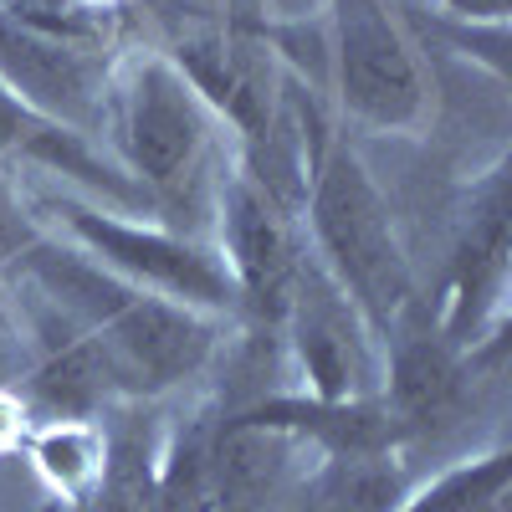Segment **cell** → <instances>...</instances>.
I'll return each instance as SVG.
<instances>
[{
	"mask_svg": "<svg viewBox=\"0 0 512 512\" xmlns=\"http://www.w3.org/2000/svg\"><path fill=\"white\" fill-rule=\"evenodd\" d=\"M456 26H507L512 0H436Z\"/></svg>",
	"mask_w": 512,
	"mask_h": 512,
	"instance_id": "e0dca14e",
	"label": "cell"
},
{
	"mask_svg": "<svg viewBox=\"0 0 512 512\" xmlns=\"http://www.w3.org/2000/svg\"><path fill=\"white\" fill-rule=\"evenodd\" d=\"M31 210L47 236L77 246L88 262L103 272L123 277L128 287H144L164 303L195 308L205 318H236V287L221 262L216 241L190 236L185 226H164L154 216H128V210H108L88 195L72 190H41L31 195Z\"/></svg>",
	"mask_w": 512,
	"mask_h": 512,
	"instance_id": "277c9868",
	"label": "cell"
},
{
	"mask_svg": "<svg viewBox=\"0 0 512 512\" xmlns=\"http://www.w3.org/2000/svg\"><path fill=\"white\" fill-rule=\"evenodd\" d=\"M67 6H72V11H113L118 0H67Z\"/></svg>",
	"mask_w": 512,
	"mask_h": 512,
	"instance_id": "d6986e66",
	"label": "cell"
},
{
	"mask_svg": "<svg viewBox=\"0 0 512 512\" xmlns=\"http://www.w3.org/2000/svg\"><path fill=\"white\" fill-rule=\"evenodd\" d=\"M103 134L118 169L149 195L159 216V210H180L210 175V164L221 159L226 123L205 108L169 52H139L113 67Z\"/></svg>",
	"mask_w": 512,
	"mask_h": 512,
	"instance_id": "3957f363",
	"label": "cell"
},
{
	"mask_svg": "<svg viewBox=\"0 0 512 512\" xmlns=\"http://www.w3.org/2000/svg\"><path fill=\"white\" fill-rule=\"evenodd\" d=\"M113 62L77 26L41 21L21 6H0V88L31 113L98 139Z\"/></svg>",
	"mask_w": 512,
	"mask_h": 512,
	"instance_id": "52a82bcc",
	"label": "cell"
},
{
	"mask_svg": "<svg viewBox=\"0 0 512 512\" xmlns=\"http://www.w3.org/2000/svg\"><path fill=\"white\" fill-rule=\"evenodd\" d=\"M507 277H512V200H507V164H492L461 216L436 303H425L436 328L461 354H482L502 344Z\"/></svg>",
	"mask_w": 512,
	"mask_h": 512,
	"instance_id": "ba28073f",
	"label": "cell"
},
{
	"mask_svg": "<svg viewBox=\"0 0 512 512\" xmlns=\"http://www.w3.org/2000/svg\"><path fill=\"white\" fill-rule=\"evenodd\" d=\"M210 241H216L221 262L231 272L236 318L277 338L308 241H303V226H297V210L282 205L267 185H256L236 164V149H231L226 175L216 180V236Z\"/></svg>",
	"mask_w": 512,
	"mask_h": 512,
	"instance_id": "8992f818",
	"label": "cell"
},
{
	"mask_svg": "<svg viewBox=\"0 0 512 512\" xmlns=\"http://www.w3.org/2000/svg\"><path fill=\"white\" fill-rule=\"evenodd\" d=\"M26 364H31V338H26L21 308H11V297L0 292V390H16Z\"/></svg>",
	"mask_w": 512,
	"mask_h": 512,
	"instance_id": "2e32d148",
	"label": "cell"
},
{
	"mask_svg": "<svg viewBox=\"0 0 512 512\" xmlns=\"http://www.w3.org/2000/svg\"><path fill=\"white\" fill-rule=\"evenodd\" d=\"M507 492H512V451L492 446V451H466L446 461L431 477H415V487L395 512H472Z\"/></svg>",
	"mask_w": 512,
	"mask_h": 512,
	"instance_id": "5bb4252c",
	"label": "cell"
},
{
	"mask_svg": "<svg viewBox=\"0 0 512 512\" xmlns=\"http://www.w3.org/2000/svg\"><path fill=\"white\" fill-rule=\"evenodd\" d=\"M0 164L11 169H36V175H52L62 190L88 195L108 210H128V216H154L149 195L118 169V159L88 139L77 128H62L52 118L31 113L21 98H11L0 88Z\"/></svg>",
	"mask_w": 512,
	"mask_h": 512,
	"instance_id": "8fae6325",
	"label": "cell"
},
{
	"mask_svg": "<svg viewBox=\"0 0 512 512\" xmlns=\"http://www.w3.org/2000/svg\"><path fill=\"white\" fill-rule=\"evenodd\" d=\"M16 169L0 164V267H11L16 256L41 236V221L31 210V195H21V185L11 180Z\"/></svg>",
	"mask_w": 512,
	"mask_h": 512,
	"instance_id": "9a60e30c",
	"label": "cell"
},
{
	"mask_svg": "<svg viewBox=\"0 0 512 512\" xmlns=\"http://www.w3.org/2000/svg\"><path fill=\"white\" fill-rule=\"evenodd\" d=\"M210 456H216V415L210 410L164 431L144 512H210Z\"/></svg>",
	"mask_w": 512,
	"mask_h": 512,
	"instance_id": "4fadbf2b",
	"label": "cell"
},
{
	"mask_svg": "<svg viewBox=\"0 0 512 512\" xmlns=\"http://www.w3.org/2000/svg\"><path fill=\"white\" fill-rule=\"evenodd\" d=\"M277 344L303 395H318V400L379 395V374H384L379 338L369 333L359 308L338 292V282L313 262V251H303L287 313L277 323Z\"/></svg>",
	"mask_w": 512,
	"mask_h": 512,
	"instance_id": "9c48e42d",
	"label": "cell"
},
{
	"mask_svg": "<svg viewBox=\"0 0 512 512\" xmlns=\"http://www.w3.org/2000/svg\"><path fill=\"white\" fill-rule=\"evenodd\" d=\"M472 512H512V502H507V497H492V502H482V507H472Z\"/></svg>",
	"mask_w": 512,
	"mask_h": 512,
	"instance_id": "ffe728a7",
	"label": "cell"
},
{
	"mask_svg": "<svg viewBox=\"0 0 512 512\" xmlns=\"http://www.w3.org/2000/svg\"><path fill=\"white\" fill-rule=\"evenodd\" d=\"M26 431H31V410H26L21 390H0V456L21 451Z\"/></svg>",
	"mask_w": 512,
	"mask_h": 512,
	"instance_id": "ac0fdd59",
	"label": "cell"
},
{
	"mask_svg": "<svg viewBox=\"0 0 512 512\" xmlns=\"http://www.w3.org/2000/svg\"><path fill=\"white\" fill-rule=\"evenodd\" d=\"M297 226L313 251V262L338 282V292L359 308L369 333L390 338V328L415 303V272L395 226V210L374 185L364 154L344 134H318L308 154V180L303 205H297Z\"/></svg>",
	"mask_w": 512,
	"mask_h": 512,
	"instance_id": "7a4b0ae2",
	"label": "cell"
},
{
	"mask_svg": "<svg viewBox=\"0 0 512 512\" xmlns=\"http://www.w3.org/2000/svg\"><path fill=\"white\" fill-rule=\"evenodd\" d=\"M328 67L338 113L364 134L415 139L436 113L431 77L395 0H328Z\"/></svg>",
	"mask_w": 512,
	"mask_h": 512,
	"instance_id": "5b68a950",
	"label": "cell"
},
{
	"mask_svg": "<svg viewBox=\"0 0 512 512\" xmlns=\"http://www.w3.org/2000/svg\"><path fill=\"white\" fill-rule=\"evenodd\" d=\"M477 364H482L477 354H461L436 328L425 297H415L405 318L390 328V338H384V374H379V400L400 420L410 451L451 436L472 415Z\"/></svg>",
	"mask_w": 512,
	"mask_h": 512,
	"instance_id": "30bf717a",
	"label": "cell"
},
{
	"mask_svg": "<svg viewBox=\"0 0 512 512\" xmlns=\"http://www.w3.org/2000/svg\"><path fill=\"white\" fill-rule=\"evenodd\" d=\"M21 456L62 507H82L108 477L113 436L103 415H52V420H31Z\"/></svg>",
	"mask_w": 512,
	"mask_h": 512,
	"instance_id": "7c38bea8",
	"label": "cell"
},
{
	"mask_svg": "<svg viewBox=\"0 0 512 512\" xmlns=\"http://www.w3.org/2000/svg\"><path fill=\"white\" fill-rule=\"evenodd\" d=\"M16 287L36 303L62 313L98 344L118 400H159L200 379L221 354V318L164 303V297L128 287L123 277L88 262L77 246L41 231L6 267Z\"/></svg>",
	"mask_w": 512,
	"mask_h": 512,
	"instance_id": "6da1fadb",
	"label": "cell"
}]
</instances>
